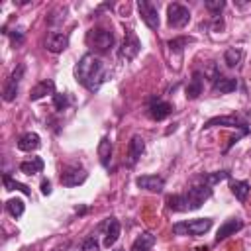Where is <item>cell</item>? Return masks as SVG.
<instances>
[{
    "label": "cell",
    "mask_w": 251,
    "mask_h": 251,
    "mask_svg": "<svg viewBox=\"0 0 251 251\" xmlns=\"http://www.w3.org/2000/svg\"><path fill=\"white\" fill-rule=\"evenodd\" d=\"M75 76L84 88H88L90 92H96L102 86V82L108 78V69L100 57H96L94 53H86L76 63Z\"/></svg>",
    "instance_id": "1"
},
{
    "label": "cell",
    "mask_w": 251,
    "mask_h": 251,
    "mask_svg": "<svg viewBox=\"0 0 251 251\" xmlns=\"http://www.w3.org/2000/svg\"><path fill=\"white\" fill-rule=\"evenodd\" d=\"M212 196V188L206 184H196L192 188H188L182 194H175L169 196V208L173 212H190V210H198L208 198Z\"/></svg>",
    "instance_id": "2"
},
{
    "label": "cell",
    "mask_w": 251,
    "mask_h": 251,
    "mask_svg": "<svg viewBox=\"0 0 251 251\" xmlns=\"http://www.w3.org/2000/svg\"><path fill=\"white\" fill-rule=\"evenodd\" d=\"M212 227L210 218H196V220H186V222H176L173 226L175 235H188V237H198L204 235Z\"/></svg>",
    "instance_id": "3"
},
{
    "label": "cell",
    "mask_w": 251,
    "mask_h": 251,
    "mask_svg": "<svg viewBox=\"0 0 251 251\" xmlns=\"http://www.w3.org/2000/svg\"><path fill=\"white\" fill-rule=\"evenodd\" d=\"M86 41L94 51L104 53L114 45V33H112V29H106V27H94L88 31Z\"/></svg>",
    "instance_id": "4"
},
{
    "label": "cell",
    "mask_w": 251,
    "mask_h": 251,
    "mask_svg": "<svg viewBox=\"0 0 251 251\" xmlns=\"http://www.w3.org/2000/svg\"><path fill=\"white\" fill-rule=\"evenodd\" d=\"M24 73H25V65H18L8 75V78L4 80V86H2V100L4 102H12L18 96V88H20V80H22Z\"/></svg>",
    "instance_id": "5"
},
{
    "label": "cell",
    "mask_w": 251,
    "mask_h": 251,
    "mask_svg": "<svg viewBox=\"0 0 251 251\" xmlns=\"http://www.w3.org/2000/svg\"><path fill=\"white\" fill-rule=\"evenodd\" d=\"M167 22L171 27L175 29H180L184 27L188 22H190V10L178 2H173L167 6Z\"/></svg>",
    "instance_id": "6"
},
{
    "label": "cell",
    "mask_w": 251,
    "mask_h": 251,
    "mask_svg": "<svg viewBox=\"0 0 251 251\" xmlns=\"http://www.w3.org/2000/svg\"><path fill=\"white\" fill-rule=\"evenodd\" d=\"M141 51V41L137 39V35L133 33V29H126V37H124V43L118 51L120 59L124 61H131L137 57V53Z\"/></svg>",
    "instance_id": "7"
},
{
    "label": "cell",
    "mask_w": 251,
    "mask_h": 251,
    "mask_svg": "<svg viewBox=\"0 0 251 251\" xmlns=\"http://www.w3.org/2000/svg\"><path fill=\"white\" fill-rule=\"evenodd\" d=\"M86 171L82 169V167H76V165H69V167H65L63 171H61V176H59V180H61V184L63 186H78V184H82L84 180H86Z\"/></svg>",
    "instance_id": "8"
},
{
    "label": "cell",
    "mask_w": 251,
    "mask_h": 251,
    "mask_svg": "<svg viewBox=\"0 0 251 251\" xmlns=\"http://www.w3.org/2000/svg\"><path fill=\"white\" fill-rule=\"evenodd\" d=\"M137 10H139V16H141V20L145 22V25L149 29H157L159 27V12H157L155 4H151L147 0H139L137 2Z\"/></svg>",
    "instance_id": "9"
},
{
    "label": "cell",
    "mask_w": 251,
    "mask_h": 251,
    "mask_svg": "<svg viewBox=\"0 0 251 251\" xmlns=\"http://www.w3.org/2000/svg\"><path fill=\"white\" fill-rule=\"evenodd\" d=\"M45 47L47 51L51 53H61L69 47V35L67 33H61V31H51L45 39Z\"/></svg>",
    "instance_id": "10"
},
{
    "label": "cell",
    "mask_w": 251,
    "mask_h": 251,
    "mask_svg": "<svg viewBox=\"0 0 251 251\" xmlns=\"http://www.w3.org/2000/svg\"><path fill=\"white\" fill-rule=\"evenodd\" d=\"M171 112H173V106H171L169 102H165V100H159V98L151 100V104H149V108H147L149 118H151V120H157V122H161V120H165L167 116H171Z\"/></svg>",
    "instance_id": "11"
},
{
    "label": "cell",
    "mask_w": 251,
    "mask_h": 251,
    "mask_svg": "<svg viewBox=\"0 0 251 251\" xmlns=\"http://www.w3.org/2000/svg\"><path fill=\"white\" fill-rule=\"evenodd\" d=\"M135 184L143 190H149V192H161L165 188V180L157 175H141L135 178Z\"/></svg>",
    "instance_id": "12"
},
{
    "label": "cell",
    "mask_w": 251,
    "mask_h": 251,
    "mask_svg": "<svg viewBox=\"0 0 251 251\" xmlns=\"http://www.w3.org/2000/svg\"><path fill=\"white\" fill-rule=\"evenodd\" d=\"M145 151V141L141 135H131L129 143H127V163L129 165H135L139 161V157L143 155Z\"/></svg>",
    "instance_id": "13"
},
{
    "label": "cell",
    "mask_w": 251,
    "mask_h": 251,
    "mask_svg": "<svg viewBox=\"0 0 251 251\" xmlns=\"http://www.w3.org/2000/svg\"><path fill=\"white\" fill-rule=\"evenodd\" d=\"M243 227V222L239 220V218H231V220H226L222 226H220V229H218V233H216V241L220 243V241H224V239H227L229 235H233V233H237L239 229Z\"/></svg>",
    "instance_id": "14"
},
{
    "label": "cell",
    "mask_w": 251,
    "mask_h": 251,
    "mask_svg": "<svg viewBox=\"0 0 251 251\" xmlns=\"http://www.w3.org/2000/svg\"><path fill=\"white\" fill-rule=\"evenodd\" d=\"M47 94H55V82L51 78H45V80H39L31 92H29V100H41L43 96Z\"/></svg>",
    "instance_id": "15"
},
{
    "label": "cell",
    "mask_w": 251,
    "mask_h": 251,
    "mask_svg": "<svg viewBox=\"0 0 251 251\" xmlns=\"http://www.w3.org/2000/svg\"><path fill=\"white\" fill-rule=\"evenodd\" d=\"M214 126H235V127L247 129L245 122H241L237 116H216V118H212V120H208V122L204 124V129L214 127Z\"/></svg>",
    "instance_id": "16"
},
{
    "label": "cell",
    "mask_w": 251,
    "mask_h": 251,
    "mask_svg": "<svg viewBox=\"0 0 251 251\" xmlns=\"http://www.w3.org/2000/svg\"><path fill=\"white\" fill-rule=\"evenodd\" d=\"M235 88H237V80H235V78L218 75V78L214 80L212 92H214V94H227V92H233Z\"/></svg>",
    "instance_id": "17"
},
{
    "label": "cell",
    "mask_w": 251,
    "mask_h": 251,
    "mask_svg": "<svg viewBox=\"0 0 251 251\" xmlns=\"http://www.w3.org/2000/svg\"><path fill=\"white\" fill-rule=\"evenodd\" d=\"M202 88H204V78H202V73H192V78L188 80V86H186V98L188 100H196L200 94H202Z\"/></svg>",
    "instance_id": "18"
},
{
    "label": "cell",
    "mask_w": 251,
    "mask_h": 251,
    "mask_svg": "<svg viewBox=\"0 0 251 251\" xmlns=\"http://www.w3.org/2000/svg\"><path fill=\"white\" fill-rule=\"evenodd\" d=\"M39 145H41V137L35 131H27L18 139L20 151H35V149H39Z\"/></svg>",
    "instance_id": "19"
},
{
    "label": "cell",
    "mask_w": 251,
    "mask_h": 251,
    "mask_svg": "<svg viewBox=\"0 0 251 251\" xmlns=\"http://www.w3.org/2000/svg\"><path fill=\"white\" fill-rule=\"evenodd\" d=\"M120 237V222L116 218H108L106 222V231H104V245L110 249Z\"/></svg>",
    "instance_id": "20"
},
{
    "label": "cell",
    "mask_w": 251,
    "mask_h": 251,
    "mask_svg": "<svg viewBox=\"0 0 251 251\" xmlns=\"http://www.w3.org/2000/svg\"><path fill=\"white\" fill-rule=\"evenodd\" d=\"M155 245V235L151 231H143L137 235V239L131 245V251H151V247Z\"/></svg>",
    "instance_id": "21"
},
{
    "label": "cell",
    "mask_w": 251,
    "mask_h": 251,
    "mask_svg": "<svg viewBox=\"0 0 251 251\" xmlns=\"http://www.w3.org/2000/svg\"><path fill=\"white\" fill-rule=\"evenodd\" d=\"M43 171V159L41 157H31L29 161H22L20 163V173L24 175H37Z\"/></svg>",
    "instance_id": "22"
},
{
    "label": "cell",
    "mask_w": 251,
    "mask_h": 251,
    "mask_svg": "<svg viewBox=\"0 0 251 251\" xmlns=\"http://www.w3.org/2000/svg\"><path fill=\"white\" fill-rule=\"evenodd\" d=\"M98 157H100V163L102 167H110V159H112V141L108 137H102L100 143H98Z\"/></svg>",
    "instance_id": "23"
},
{
    "label": "cell",
    "mask_w": 251,
    "mask_h": 251,
    "mask_svg": "<svg viewBox=\"0 0 251 251\" xmlns=\"http://www.w3.org/2000/svg\"><path fill=\"white\" fill-rule=\"evenodd\" d=\"M226 178H229V173L227 171H216V173H208V175H200L196 180H200L202 184H206V186H214V184H218V182H222V180H226Z\"/></svg>",
    "instance_id": "24"
},
{
    "label": "cell",
    "mask_w": 251,
    "mask_h": 251,
    "mask_svg": "<svg viewBox=\"0 0 251 251\" xmlns=\"http://www.w3.org/2000/svg\"><path fill=\"white\" fill-rule=\"evenodd\" d=\"M229 188H231L233 196H235L239 202H245V200H247V196H249V190H251L249 182H245V180H231Z\"/></svg>",
    "instance_id": "25"
},
{
    "label": "cell",
    "mask_w": 251,
    "mask_h": 251,
    "mask_svg": "<svg viewBox=\"0 0 251 251\" xmlns=\"http://www.w3.org/2000/svg\"><path fill=\"white\" fill-rule=\"evenodd\" d=\"M241 59H243V49H239V47H229L224 53V63L227 67H231V69L237 67L241 63Z\"/></svg>",
    "instance_id": "26"
},
{
    "label": "cell",
    "mask_w": 251,
    "mask_h": 251,
    "mask_svg": "<svg viewBox=\"0 0 251 251\" xmlns=\"http://www.w3.org/2000/svg\"><path fill=\"white\" fill-rule=\"evenodd\" d=\"M2 182H4V188H6V190H20L22 194L31 196L29 186H27V184H22V182H18V180H14L10 175H4V176H2Z\"/></svg>",
    "instance_id": "27"
},
{
    "label": "cell",
    "mask_w": 251,
    "mask_h": 251,
    "mask_svg": "<svg viewBox=\"0 0 251 251\" xmlns=\"http://www.w3.org/2000/svg\"><path fill=\"white\" fill-rule=\"evenodd\" d=\"M24 210H25V206H24V202H22L20 198H10V200L6 202V212H8L12 218H20V216L24 214Z\"/></svg>",
    "instance_id": "28"
},
{
    "label": "cell",
    "mask_w": 251,
    "mask_h": 251,
    "mask_svg": "<svg viewBox=\"0 0 251 251\" xmlns=\"http://www.w3.org/2000/svg\"><path fill=\"white\" fill-rule=\"evenodd\" d=\"M192 41V37H175V39H171L167 45L171 47V51H175V53H180L182 49H184V45H188Z\"/></svg>",
    "instance_id": "29"
},
{
    "label": "cell",
    "mask_w": 251,
    "mask_h": 251,
    "mask_svg": "<svg viewBox=\"0 0 251 251\" xmlns=\"http://www.w3.org/2000/svg\"><path fill=\"white\" fill-rule=\"evenodd\" d=\"M204 6H206L210 12L220 14V12L226 8V2H224V0H206V2H204Z\"/></svg>",
    "instance_id": "30"
},
{
    "label": "cell",
    "mask_w": 251,
    "mask_h": 251,
    "mask_svg": "<svg viewBox=\"0 0 251 251\" xmlns=\"http://www.w3.org/2000/svg\"><path fill=\"white\" fill-rule=\"evenodd\" d=\"M53 104L57 110H65L69 106V98L67 94H53Z\"/></svg>",
    "instance_id": "31"
},
{
    "label": "cell",
    "mask_w": 251,
    "mask_h": 251,
    "mask_svg": "<svg viewBox=\"0 0 251 251\" xmlns=\"http://www.w3.org/2000/svg\"><path fill=\"white\" fill-rule=\"evenodd\" d=\"M80 251H100V245H98V241L94 237H88V239L82 241Z\"/></svg>",
    "instance_id": "32"
},
{
    "label": "cell",
    "mask_w": 251,
    "mask_h": 251,
    "mask_svg": "<svg viewBox=\"0 0 251 251\" xmlns=\"http://www.w3.org/2000/svg\"><path fill=\"white\" fill-rule=\"evenodd\" d=\"M41 194H45V196L51 194V182L49 180H43L41 182Z\"/></svg>",
    "instance_id": "33"
},
{
    "label": "cell",
    "mask_w": 251,
    "mask_h": 251,
    "mask_svg": "<svg viewBox=\"0 0 251 251\" xmlns=\"http://www.w3.org/2000/svg\"><path fill=\"white\" fill-rule=\"evenodd\" d=\"M114 251H124V249H114Z\"/></svg>",
    "instance_id": "34"
}]
</instances>
